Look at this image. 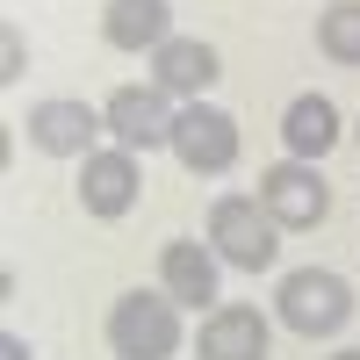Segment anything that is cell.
<instances>
[{"label":"cell","instance_id":"6da1fadb","mask_svg":"<svg viewBox=\"0 0 360 360\" xmlns=\"http://www.w3.org/2000/svg\"><path fill=\"white\" fill-rule=\"evenodd\" d=\"M274 310L295 339H339L353 324V288L346 274H332V266H295V274H281L274 288Z\"/></svg>","mask_w":360,"mask_h":360},{"label":"cell","instance_id":"7a4b0ae2","mask_svg":"<svg viewBox=\"0 0 360 360\" xmlns=\"http://www.w3.org/2000/svg\"><path fill=\"white\" fill-rule=\"evenodd\" d=\"M108 353L115 360H173L180 353V303L159 288H130V295H115V310H108Z\"/></svg>","mask_w":360,"mask_h":360},{"label":"cell","instance_id":"3957f363","mask_svg":"<svg viewBox=\"0 0 360 360\" xmlns=\"http://www.w3.org/2000/svg\"><path fill=\"white\" fill-rule=\"evenodd\" d=\"M209 252L238 274H266L281 252V224L259 209V195H217L209 209Z\"/></svg>","mask_w":360,"mask_h":360},{"label":"cell","instance_id":"277c9868","mask_svg":"<svg viewBox=\"0 0 360 360\" xmlns=\"http://www.w3.org/2000/svg\"><path fill=\"white\" fill-rule=\"evenodd\" d=\"M259 209L281 231H317L324 217H332V180H324L317 166H303V159H281V166L259 173Z\"/></svg>","mask_w":360,"mask_h":360},{"label":"cell","instance_id":"5b68a950","mask_svg":"<svg viewBox=\"0 0 360 360\" xmlns=\"http://www.w3.org/2000/svg\"><path fill=\"white\" fill-rule=\"evenodd\" d=\"M101 115H108V137L123 152H159V144H173V123H180L166 86H115Z\"/></svg>","mask_w":360,"mask_h":360},{"label":"cell","instance_id":"8992f818","mask_svg":"<svg viewBox=\"0 0 360 360\" xmlns=\"http://www.w3.org/2000/svg\"><path fill=\"white\" fill-rule=\"evenodd\" d=\"M166 152L188 166L195 180H202V173H231V166H238V123H231L224 108H209V101H188V108H180V123H173V144H166Z\"/></svg>","mask_w":360,"mask_h":360},{"label":"cell","instance_id":"52a82bcc","mask_svg":"<svg viewBox=\"0 0 360 360\" xmlns=\"http://www.w3.org/2000/svg\"><path fill=\"white\" fill-rule=\"evenodd\" d=\"M22 130H29V144H37V152H51V159H86V152H94V137L108 130V115L58 94V101H37V108H29Z\"/></svg>","mask_w":360,"mask_h":360},{"label":"cell","instance_id":"ba28073f","mask_svg":"<svg viewBox=\"0 0 360 360\" xmlns=\"http://www.w3.org/2000/svg\"><path fill=\"white\" fill-rule=\"evenodd\" d=\"M137 188H144L137 152H123V144H108V152H86V166H79V209H86V217H101V224L130 217Z\"/></svg>","mask_w":360,"mask_h":360},{"label":"cell","instance_id":"9c48e42d","mask_svg":"<svg viewBox=\"0 0 360 360\" xmlns=\"http://www.w3.org/2000/svg\"><path fill=\"white\" fill-rule=\"evenodd\" d=\"M266 317L252 310V303H217L202 317V339H195V353L202 360H266Z\"/></svg>","mask_w":360,"mask_h":360},{"label":"cell","instance_id":"30bf717a","mask_svg":"<svg viewBox=\"0 0 360 360\" xmlns=\"http://www.w3.org/2000/svg\"><path fill=\"white\" fill-rule=\"evenodd\" d=\"M217 252L202 245V238H173V245L159 252V288L173 295L180 310H202V303H217Z\"/></svg>","mask_w":360,"mask_h":360},{"label":"cell","instance_id":"8fae6325","mask_svg":"<svg viewBox=\"0 0 360 360\" xmlns=\"http://www.w3.org/2000/svg\"><path fill=\"white\" fill-rule=\"evenodd\" d=\"M217 51H209L202 37H173V44H159L152 51V86H166L173 101H202L209 86H217Z\"/></svg>","mask_w":360,"mask_h":360},{"label":"cell","instance_id":"7c38bea8","mask_svg":"<svg viewBox=\"0 0 360 360\" xmlns=\"http://www.w3.org/2000/svg\"><path fill=\"white\" fill-rule=\"evenodd\" d=\"M281 144H288V159H303V166H317L324 152L339 144V108H332V94H295L288 108H281Z\"/></svg>","mask_w":360,"mask_h":360},{"label":"cell","instance_id":"4fadbf2b","mask_svg":"<svg viewBox=\"0 0 360 360\" xmlns=\"http://www.w3.org/2000/svg\"><path fill=\"white\" fill-rule=\"evenodd\" d=\"M101 37L115 51H159V44H173V0H108Z\"/></svg>","mask_w":360,"mask_h":360},{"label":"cell","instance_id":"5bb4252c","mask_svg":"<svg viewBox=\"0 0 360 360\" xmlns=\"http://www.w3.org/2000/svg\"><path fill=\"white\" fill-rule=\"evenodd\" d=\"M317 51L332 65H360V0H332L317 15Z\"/></svg>","mask_w":360,"mask_h":360},{"label":"cell","instance_id":"9a60e30c","mask_svg":"<svg viewBox=\"0 0 360 360\" xmlns=\"http://www.w3.org/2000/svg\"><path fill=\"white\" fill-rule=\"evenodd\" d=\"M0 79H22V29H0Z\"/></svg>","mask_w":360,"mask_h":360},{"label":"cell","instance_id":"2e32d148","mask_svg":"<svg viewBox=\"0 0 360 360\" xmlns=\"http://www.w3.org/2000/svg\"><path fill=\"white\" fill-rule=\"evenodd\" d=\"M0 360H37V353H29V339H22V332H8V339H0Z\"/></svg>","mask_w":360,"mask_h":360},{"label":"cell","instance_id":"e0dca14e","mask_svg":"<svg viewBox=\"0 0 360 360\" xmlns=\"http://www.w3.org/2000/svg\"><path fill=\"white\" fill-rule=\"evenodd\" d=\"M332 360H360V346H346V353H332Z\"/></svg>","mask_w":360,"mask_h":360}]
</instances>
